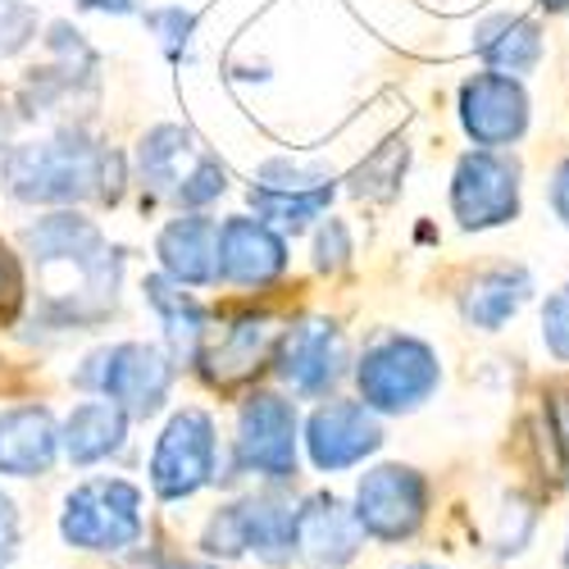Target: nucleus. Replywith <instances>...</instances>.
Returning <instances> with one entry per match:
<instances>
[{"mask_svg": "<svg viewBox=\"0 0 569 569\" xmlns=\"http://www.w3.org/2000/svg\"><path fill=\"white\" fill-rule=\"evenodd\" d=\"M23 251L37 264V273H56L69 269L78 273L82 306L91 323L106 319L119 297V278H123V251L106 242V232L78 210H56L37 223L23 228Z\"/></svg>", "mask_w": 569, "mask_h": 569, "instance_id": "obj_1", "label": "nucleus"}, {"mask_svg": "<svg viewBox=\"0 0 569 569\" xmlns=\"http://www.w3.org/2000/svg\"><path fill=\"white\" fill-rule=\"evenodd\" d=\"M106 151L73 128L51 141H28L14 147L6 160V187L23 206H73L87 197H101Z\"/></svg>", "mask_w": 569, "mask_h": 569, "instance_id": "obj_2", "label": "nucleus"}, {"mask_svg": "<svg viewBox=\"0 0 569 569\" xmlns=\"http://www.w3.org/2000/svg\"><path fill=\"white\" fill-rule=\"evenodd\" d=\"M137 178L151 197L173 201L178 210H206L228 192L223 160L201 147L197 132L178 123H156L137 141Z\"/></svg>", "mask_w": 569, "mask_h": 569, "instance_id": "obj_3", "label": "nucleus"}, {"mask_svg": "<svg viewBox=\"0 0 569 569\" xmlns=\"http://www.w3.org/2000/svg\"><path fill=\"white\" fill-rule=\"evenodd\" d=\"M356 388L373 415H410L442 388V360L423 338L383 333L365 347L356 365Z\"/></svg>", "mask_w": 569, "mask_h": 569, "instance_id": "obj_4", "label": "nucleus"}, {"mask_svg": "<svg viewBox=\"0 0 569 569\" xmlns=\"http://www.w3.org/2000/svg\"><path fill=\"white\" fill-rule=\"evenodd\" d=\"M82 392H97L128 410V419H151L173 388V360L151 342H114L82 360L73 373Z\"/></svg>", "mask_w": 569, "mask_h": 569, "instance_id": "obj_5", "label": "nucleus"}, {"mask_svg": "<svg viewBox=\"0 0 569 569\" xmlns=\"http://www.w3.org/2000/svg\"><path fill=\"white\" fill-rule=\"evenodd\" d=\"M141 492L128 479H87L64 497L60 533L82 551H128L141 542Z\"/></svg>", "mask_w": 569, "mask_h": 569, "instance_id": "obj_6", "label": "nucleus"}, {"mask_svg": "<svg viewBox=\"0 0 569 569\" xmlns=\"http://www.w3.org/2000/svg\"><path fill=\"white\" fill-rule=\"evenodd\" d=\"M292 501L282 497H242L223 510H214V519L206 525L201 547L210 556L237 560V556H260L264 565H288L292 556Z\"/></svg>", "mask_w": 569, "mask_h": 569, "instance_id": "obj_7", "label": "nucleus"}, {"mask_svg": "<svg viewBox=\"0 0 569 569\" xmlns=\"http://www.w3.org/2000/svg\"><path fill=\"white\" fill-rule=\"evenodd\" d=\"M214 456H219V438H214V419L201 406H182L164 433L156 438L151 451V488L160 501H187L197 497L210 479H214Z\"/></svg>", "mask_w": 569, "mask_h": 569, "instance_id": "obj_8", "label": "nucleus"}, {"mask_svg": "<svg viewBox=\"0 0 569 569\" xmlns=\"http://www.w3.org/2000/svg\"><path fill=\"white\" fill-rule=\"evenodd\" d=\"M356 519L365 538L406 542L429 515V479L410 465H373L356 488Z\"/></svg>", "mask_w": 569, "mask_h": 569, "instance_id": "obj_9", "label": "nucleus"}, {"mask_svg": "<svg viewBox=\"0 0 569 569\" xmlns=\"http://www.w3.org/2000/svg\"><path fill=\"white\" fill-rule=\"evenodd\" d=\"M451 214L469 232L510 223L519 214V160L483 147L460 156L451 173Z\"/></svg>", "mask_w": 569, "mask_h": 569, "instance_id": "obj_10", "label": "nucleus"}, {"mask_svg": "<svg viewBox=\"0 0 569 569\" xmlns=\"http://www.w3.org/2000/svg\"><path fill=\"white\" fill-rule=\"evenodd\" d=\"M237 469L260 479H292L297 473V406L278 392H251L237 415Z\"/></svg>", "mask_w": 569, "mask_h": 569, "instance_id": "obj_11", "label": "nucleus"}, {"mask_svg": "<svg viewBox=\"0 0 569 569\" xmlns=\"http://www.w3.org/2000/svg\"><path fill=\"white\" fill-rule=\"evenodd\" d=\"M273 369L297 397H328L351 369L347 333L328 319H306L288 333H278Z\"/></svg>", "mask_w": 569, "mask_h": 569, "instance_id": "obj_12", "label": "nucleus"}, {"mask_svg": "<svg viewBox=\"0 0 569 569\" xmlns=\"http://www.w3.org/2000/svg\"><path fill=\"white\" fill-rule=\"evenodd\" d=\"M338 178L323 173V169H301V164H288V160H269L260 164L256 182H251V210L256 219H264L269 228L278 232H306L315 219H323L328 201H333V187Z\"/></svg>", "mask_w": 569, "mask_h": 569, "instance_id": "obj_13", "label": "nucleus"}, {"mask_svg": "<svg viewBox=\"0 0 569 569\" xmlns=\"http://www.w3.org/2000/svg\"><path fill=\"white\" fill-rule=\"evenodd\" d=\"M460 128L473 137V147L501 151L515 147L529 128V97L525 82L510 73H473L460 82Z\"/></svg>", "mask_w": 569, "mask_h": 569, "instance_id": "obj_14", "label": "nucleus"}, {"mask_svg": "<svg viewBox=\"0 0 569 569\" xmlns=\"http://www.w3.org/2000/svg\"><path fill=\"white\" fill-rule=\"evenodd\" d=\"M219 278L223 288H269L273 278H282L288 269V237L278 228H269L264 219L251 214H232L219 223Z\"/></svg>", "mask_w": 569, "mask_h": 569, "instance_id": "obj_15", "label": "nucleus"}, {"mask_svg": "<svg viewBox=\"0 0 569 569\" xmlns=\"http://www.w3.org/2000/svg\"><path fill=\"white\" fill-rule=\"evenodd\" d=\"M383 447V423L365 401H323L306 423V451L315 469L338 473Z\"/></svg>", "mask_w": 569, "mask_h": 569, "instance_id": "obj_16", "label": "nucleus"}, {"mask_svg": "<svg viewBox=\"0 0 569 569\" xmlns=\"http://www.w3.org/2000/svg\"><path fill=\"white\" fill-rule=\"evenodd\" d=\"M365 542V529L356 510L333 497V492H315L292 510V556L306 565H347Z\"/></svg>", "mask_w": 569, "mask_h": 569, "instance_id": "obj_17", "label": "nucleus"}, {"mask_svg": "<svg viewBox=\"0 0 569 569\" xmlns=\"http://www.w3.org/2000/svg\"><path fill=\"white\" fill-rule=\"evenodd\" d=\"M214 247H219V223L201 210H182L156 237L160 273H169L173 282H182V288H214V278H219Z\"/></svg>", "mask_w": 569, "mask_h": 569, "instance_id": "obj_18", "label": "nucleus"}, {"mask_svg": "<svg viewBox=\"0 0 569 569\" xmlns=\"http://www.w3.org/2000/svg\"><path fill=\"white\" fill-rule=\"evenodd\" d=\"M273 347H278V323L269 315H237L223 323V333L210 347H201L197 365H206L210 383L232 388V383H247L256 369H264Z\"/></svg>", "mask_w": 569, "mask_h": 569, "instance_id": "obj_19", "label": "nucleus"}, {"mask_svg": "<svg viewBox=\"0 0 569 569\" xmlns=\"http://www.w3.org/2000/svg\"><path fill=\"white\" fill-rule=\"evenodd\" d=\"M141 297H147V306L160 315L169 360L173 365H197L201 360V347L210 338L206 306L192 292H187L182 282H173L169 273H147V278H141Z\"/></svg>", "mask_w": 569, "mask_h": 569, "instance_id": "obj_20", "label": "nucleus"}, {"mask_svg": "<svg viewBox=\"0 0 569 569\" xmlns=\"http://www.w3.org/2000/svg\"><path fill=\"white\" fill-rule=\"evenodd\" d=\"M60 456V429L46 406L0 410V473L10 479H37Z\"/></svg>", "mask_w": 569, "mask_h": 569, "instance_id": "obj_21", "label": "nucleus"}, {"mask_svg": "<svg viewBox=\"0 0 569 569\" xmlns=\"http://www.w3.org/2000/svg\"><path fill=\"white\" fill-rule=\"evenodd\" d=\"M128 442V410L97 397V401H82L69 410L64 429H60V447L73 465H97L119 456Z\"/></svg>", "mask_w": 569, "mask_h": 569, "instance_id": "obj_22", "label": "nucleus"}, {"mask_svg": "<svg viewBox=\"0 0 569 569\" xmlns=\"http://www.w3.org/2000/svg\"><path fill=\"white\" fill-rule=\"evenodd\" d=\"M473 51L497 73H533L542 60V28L525 14H492L473 28Z\"/></svg>", "mask_w": 569, "mask_h": 569, "instance_id": "obj_23", "label": "nucleus"}, {"mask_svg": "<svg viewBox=\"0 0 569 569\" xmlns=\"http://www.w3.org/2000/svg\"><path fill=\"white\" fill-rule=\"evenodd\" d=\"M529 292H533V278L525 269H488L460 292V315L465 323L483 328V333H497L506 319L525 310Z\"/></svg>", "mask_w": 569, "mask_h": 569, "instance_id": "obj_24", "label": "nucleus"}, {"mask_svg": "<svg viewBox=\"0 0 569 569\" xmlns=\"http://www.w3.org/2000/svg\"><path fill=\"white\" fill-rule=\"evenodd\" d=\"M406 160H410L406 141H401V147H397V141L378 147V151L356 169L351 192L365 197V201H392V197H397V187H401V178H406Z\"/></svg>", "mask_w": 569, "mask_h": 569, "instance_id": "obj_25", "label": "nucleus"}, {"mask_svg": "<svg viewBox=\"0 0 569 569\" xmlns=\"http://www.w3.org/2000/svg\"><path fill=\"white\" fill-rule=\"evenodd\" d=\"M147 28L156 32L160 51L178 64L192 56V37H197V14L182 10V6H160V10H147Z\"/></svg>", "mask_w": 569, "mask_h": 569, "instance_id": "obj_26", "label": "nucleus"}, {"mask_svg": "<svg viewBox=\"0 0 569 569\" xmlns=\"http://www.w3.org/2000/svg\"><path fill=\"white\" fill-rule=\"evenodd\" d=\"M32 37H37V10L23 6V0H0V60L19 56Z\"/></svg>", "mask_w": 569, "mask_h": 569, "instance_id": "obj_27", "label": "nucleus"}, {"mask_svg": "<svg viewBox=\"0 0 569 569\" xmlns=\"http://www.w3.org/2000/svg\"><path fill=\"white\" fill-rule=\"evenodd\" d=\"M351 260V228L342 219H323L315 228V269L338 273Z\"/></svg>", "mask_w": 569, "mask_h": 569, "instance_id": "obj_28", "label": "nucleus"}, {"mask_svg": "<svg viewBox=\"0 0 569 569\" xmlns=\"http://www.w3.org/2000/svg\"><path fill=\"white\" fill-rule=\"evenodd\" d=\"M542 342L560 365H569V282L542 306Z\"/></svg>", "mask_w": 569, "mask_h": 569, "instance_id": "obj_29", "label": "nucleus"}, {"mask_svg": "<svg viewBox=\"0 0 569 569\" xmlns=\"http://www.w3.org/2000/svg\"><path fill=\"white\" fill-rule=\"evenodd\" d=\"M14 551H19V510L6 492H0V569L14 560Z\"/></svg>", "mask_w": 569, "mask_h": 569, "instance_id": "obj_30", "label": "nucleus"}, {"mask_svg": "<svg viewBox=\"0 0 569 569\" xmlns=\"http://www.w3.org/2000/svg\"><path fill=\"white\" fill-rule=\"evenodd\" d=\"M551 210H556V219L569 228V160L551 173Z\"/></svg>", "mask_w": 569, "mask_h": 569, "instance_id": "obj_31", "label": "nucleus"}, {"mask_svg": "<svg viewBox=\"0 0 569 569\" xmlns=\"http://www.w3.org/2000/svg\"><path fill=\"white\" fill-rule=\"evenodd\" d=\"M82 10H97V14H132L137 0H78Z\"/></svg>", "mask_w": 569, "mask_h": 569, "instance_id": "obj_32", "label": "nucleus"}, {"mask_svg": "<svg viewBox=\"0 0 569 569\" xmlns=\"http://www.w3.org/2000/svg\"><path fill=\"white\" fill-rule=\"evenodd\" d=\"M10 292H14V264H10L6 247H0V301H6Z\"/></svg>", "mask_w": 569, "mask_h": 569, "instance_id": "obj_33", "label": "nucleus"}, {"mask_svg": "<svg viewBox=\"0 0 569 569\" xmlns=\"http://www.w3.org/2000/svg\"><path fill=\"white\" fill-rule=\"evenodd\" d=\"M547 14H569V0H538Z\"/></svg>", "mask_w": 569, "mask_h": 569, "instance_id": "obj_34", "label": "nucleus"}, {"mask_svg": "<svg viewBox=\"0 0 569 569\" xmlns=\"http://www.w3.org/2000/svg\"><path fill=\"white\" fill-rule=\"evenodd\" d=\"M397 569H442V565H433V560H410V565H397Z\"/></svg>", "mask_w": 569, "mask_h": 569, "instance_id": "obj_35", "label": "nucleus"}, {"mask_svg": "<svg viewBox=\"0 0 569 569\" xmlns=\"http://www.w3.org/2000/svg\"><path fill=\"white\" fill-rule=\"evenodd\" d=\"M173 569H219V565H173Z\"/></svg>", "mask_w": 569, "mask_h": 569, "instance_id": "obj_36", "label": "nucleus"}, {"mask_svg": "<svg viewBox=\"0 0 569 569\" xmlns=\"http://www.w3.org/2000/svg\"><path fill=\"white\" fill-rule=\"evenodd\" d=\"M560 560H565V569H569V538H565V556H560Z\"/></svg>", "mask_w": 569, "mask_h": 569, "instance_id": "obj_37", "label": "nucleus"}]
</instances>
